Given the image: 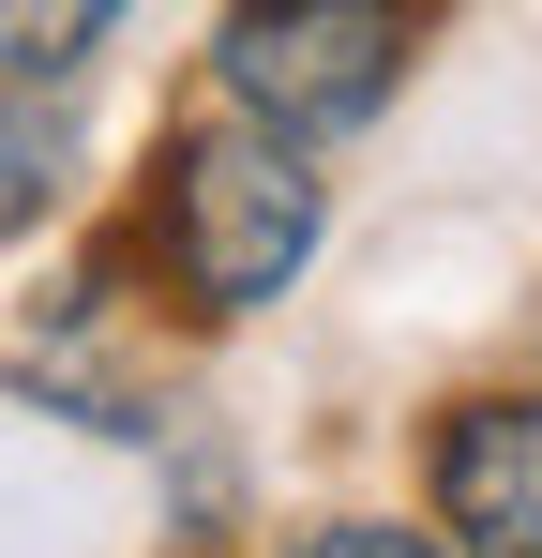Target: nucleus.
Segmentation results:
<instances>
[{"label": "nucleus", "instance_id": "4", "mask_svg": "<svg viewBox=\"0 0 542 558\" xmlns=\"http://www.w3.org/2000/svg\"><path fill=\"white\" fill-rule=\"evenodd\" d=\"M61 196H76V121H61V92L0 76V242H30Z\"/></svg>", "mask_w": 542, "mask_h": 558}, {"label": "nucleus", "instance_id": "2", "mask_svg": "<svg viewBox=\"0 0 542 558\" xmlns=\"http://www.w3.org/2000/svg\"><path fill=\"white\" fill-rule=\"evenodd\" d=\"M407 61H422V0H226L211 106L332 151V136H361L377 106L407 92Z\"/></svg>", "mask_w": 542, "mask_h": 558}, {"label": "nucleus", "instance_id": "6", "mask_svg": "<svg viewBox=\"0 0 542 558\" xmlns=\"http://www.w3.org/2000/svg\"><path fill=\"white\" fill-rule=\"evenodd\" d=\"M286 558H452L438 529H407V513H317Z\"/></svg>", "mask_w": 542, "mask_h": 558}, {"label": "nucleus", "instance_id": "3", "mask_svg": "<svg viewBox=\"0 0 542 558\" xmlns=\"http://www.w3.org/2000/svg\"><path fill=\"white\" fill-rule=\"evenodd\" d=\"M422 529L452 558H542V392H452L422 423Z\"/></svg>", "mask_w": 542, "mask_h": 558}, {"label": "nucleus", "instance_id": "5", "mask_svg": "<svg viewBox=\"0 0 542 558\" xmlns=\"http://www.w3.org/2000/svg\"><path fill=\"white\" fill-rule=\"evenodd\" d=\"M106 31H121V0H0V76L61 92V76H76Z\"/></svg>", "mask_w": 542, "mask_h": 558}, {"label": "nucleus", "instance_id": "1", "mask_svg": "<svg viewBox=\"0 0 542 558\" xmlns=\"http://www.w3.org/2000/svg\"><path fill=\"white\" fill-rule=\"evenodd\" d=\"M136 242H151V272H167L181 317H257V302H286L317 272L332 167L301 136L242 121V106H196V121H167L151 182H136Z\"/></svg>", "mask_w": 542, "mask_h": 558}]
</instances>
